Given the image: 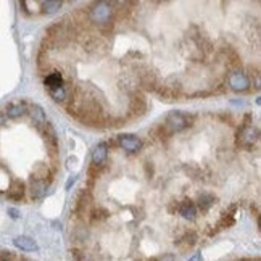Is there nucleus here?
<instances>
[{
    "label": "nucleus",
    "instance_id": "obj_1",
    "mask_svg": "<svg viewBox=\"0 0 261 261\" xmlns=\"http://www.w3.org/2000/svg\"><path fill=\"white\" fill-rule=\"evenodd\" d=\"M258 141H260V131H258V127L253 126L250 114H245L244 123H242L240 129L237 132V137H235V145H237L239 149L252 150L255 145H257Z\"/></svg>",
    "mask_w": 261,
    "mask_h": 261
},
{
    "label": "nucleus",
    "instance_id": "obj_2",
    "mask_svg": "<svg viewBox=\"0 0 261 261\" xmlns=\"http://www.w3.org/2000/svg\"><path fill=\"white\" fill-rule=\"evenodd\" d=\"M87 11H89L90 21H94L97 26H99V29L112 26V20H113V5L112 3L95 2Z\"/></svg>",
    "mask_w": 261,
    "mask_h": 261
},
{
    "label": "nucleus",
    "instance_id": "obj_3",
    "mask_svg": "<svg viewBox=\"0 0 261 261\" xmlns=\"http://www.w3.org/2000/svg\"><path fill=\"white\" fill-rule=\"evenodd\" d=\"M193 119H195L193 114H187L182 112H171L166 116L163 127L173 136V134H178V132L186 131L187 127H190L193 124Z\"/></svg>",
    "mask_w": 261,
    "mask_h": 261
},
{
    "label": "nucleus",
    "instance_id": "obj_4",
    "mask_svg": "<svg viewBox=\"0 0 261 261\" xmlns=\"http://www.w3.org/2000/svg\"><path fill=\"white\" fill-rule=\"evenodd\" d=\"M181 90H182V84L176 76H169L166 77L165 81L161 84H158V87H156L155 92L161 97V100H173V99H178L181 95Z\"/></svg>",
    "mask_w": 261,
    "mask_h": 261
},
{
    "label": "nucleus",
    "instance_id": "obj_5",
    "mask_svg": "<svg viewBox=\"0 0 261 261\" xmlns=\"http://www.w3.org/2000/svg\"><path fill=\"white\" fill-rule=\"evenodd\" d=\"M229 87L234 92H245L250 89V77L242 70H235L229 75Z\"/></svg>",
    "mask_w": 261,
    "mask_h": 261
},
{
    "label": "nucleus",
    "instance_id": "obj_6",
    "mask_svg": "<svg viewBox=\"0 0 261 261\" xmlns=\"http://www.w3.org/2000/svg\"><path fill=\"white\" fill-rule=\"evenodd\" d=\"M139 75V84H141V89L145 90V92H153L158 87V76H156L155 71L149 70L147 66H144V70Z\"/></svg>",
    "mask_w": 261,
    "mask_h": 261
},
{
    "label": "nucleus",
    "instance_id": "obj_7",
    "mask_svg": "<svg viewBox=\"0 0 261 261\" xmlns=\"http://www.w3.org/2000/svg\"><path fill=\"white\" fill-rule=\"evenodd\" d=\"M147 112V100H145L144 94H141L139 90L131 92V100H129V114L132 118L144 116Z\"/></svg>",
    "mask_w": 261,
    "mask_h": 261
},
{
    "label": "nucleus",
    "instance_id": "obj_8",
    "mask_svg": "<svg viewBox=\"0 0 261 261\" xmlns=\"http://www.w3.org/2000/svg\"><path fill=\"white\" fill-rule=\"evenodd\" d=\"M90 205H92V195H90L89 189H84L79 192V195L76 197V202H75V208H73V211H75L76 216L82 218L84 215L89 213V208Z\"/></svg>",
    "mask_w": 261,
    "mask_h": 261
},
{
    "label": "nucleus",
    "instance_id": "obj_9",
    "mask_svg": "<svg viewBox=\"0 0 261 261\" xmlns=\"http://www.w3.org/2000/svg\"><path fill=\"white\" fill-rule=\"evenodd\" d=\"M118 145L129 153H136L142 149V141L134 134H121L118 136Z\"/></svg>",
    "mask_w": 261,
    "mask_h": 261
},
{
    "label": "nucleus",
    "instance_id": "obj_10",
    "mask_svg": "<svg viewBox=\"0 0 261 261\" xmlns=\"http://www.w3.org/2000/svg\"><path fill=\"white\" fill-rule=\"evenodd\" d=\"M28 107L29 105L24 100L11 102L7 105V108H5L3 114H5V118H8V119H18L28 113Z\"/></svg>",
    "mask_w": 261,
    "mask_h": 261
},
{
    "label": "nucleus",
    "instance_id": "obj_11",
    "mask_svg": "<svg viewBox=\"0 0 261 261\" xmlns=\"http://www.w3.org/2000/svg\"><path fill=\"white\" fill-rule=\"evenodd\" d=\"M108 160V144L100 142L95 145V149L92 150V165L103 168Z\"/></svg>",
    "mask_w": 261,
    "mask_h": 261
},
{
    "label": "nucleus",
    "instance_id": "obj_12",
    "mask_svg": "<svg viewBox=\"0 0 261 261\" xmlns=\"http://www.w3.org/2000/svg\"><path fill=\"white\" fill-rule=\"evenodd\" d=\"M39 131H40V134L44 136V139L47 141V145L50 147V150L55 153V151L58 150V137H57L55 129H53V126L47 121V123L42 126Z\"/></svg>",
    "mask_w": 261,
    "mask_h": 261
},
{
    "label": "nucleus",
    "instance_id": "obj_13",
    "mask_svg": "<svg viewBox=\"0 0 261 261\" xmlns=\"http://www.w3.org/2000/svg\"><path fill=\"white\" fill-rule=\"evenodd\" d=\"M24 192H26V184L21 179H13L8 187L7 197L11 202H20V200L24 198Z\"/></svg>",
    "mask_w": 261,
    "mask_h": 261
},
{
    "label": "nucleus",
    "instance_id": "obj_14",
    "mask_svg": "<svg viewBox=\"0 0 261 261\" xmlns=\"http://www.w3.org/2000/svg\"><path fill=\"white\" fill-rule=\"evenodd\" d=\"M28 113H29L31 121L34 123V126L37 127V129H40V127L47 123V116H45L44 108H42L40 105H37V103H33V105H29L28 107Z\"/></svg>",
    "mask_w": 261,
    "mask_h": 261
},
{
    "label": "nucleus",
    "instance_id": "obj_15",
    "mask_svg": "<svg viewBox=\"0 0 261 261\" xmlns=\"http://www.w3.org/2000/svg\"><path fill=\"white\" fill-rule=\"evenodd\" d=\"M178 211H179V215L184 218V220L193 221L197 218V206L189 198L182 200V202L179 203V206H178Z\"/></svg>",
    "mask_w": 261,
    "mask_h": 261
},
{
    "label": "nucleus",
    "instance_id": "obj_16",
    "mask_svg": "<svg viewBox=\"0 0 261 261\" xmlns=\"http://www.w3.org/2000/svg\"><path fill=\"white\" fill-rule=\"evenodd\" d=\"M13 245L23 252H37V248H39L37 244H36V240L28 237V235H18V237H15Z\"/></svg>",
    "mask_w": 261,
    "mask_h": 261
},
{
    "label": "nucleus",
    "instance_id": "obj_17",
    "mask_svg": "<svg viewBox=\"0 0 261 261\" xmlns=\"http://www.w3.org/2000/svg\"><path fill=\"white\" fill-rule=\"evenodd\" d=\"M47 187H48V184L45 181H39V179H34V178L29 179V192H31L33 198H42L44 197L47 193Z\"/></svg>",
    "mask_w": 261,
    "mask_h": 261
},
{
    "label": "nucleus",
    "instance_id": "obj_18",
    "mask_svg": "<svg viewBox=\"0 0 261 261\" xmlns=\"http://www.w3.org/2000/svg\"><path fill=\"white\" fill-rule=\"evenodd\" d=\"M44 84H45V89H47V90H53V89L63 87V86H65L63 75H62L60 71H52L50 75L45 76Z\"/></svg>",
    "mask_w": 261,
    "mask_h": 261
},
{
    "label": "nucleus",
    "instance_id": "obj_19",
    "mask_svg": "<svg viewBox=\"0 0 261 261\" xmlns=\"http://www.w3.org/2000/svg\"><path fill=\"white\" fill-rule=\"evenodd\" d=\"M197 234L193 232V230H189V232H186L184 235H182L181 239L176 240V247L179 248V250H189V248H192L193 245L197 244Z\"/></svg>",
    "mask_w": 261,
    "mask_h": 261
},
{
    "label": "nucleus",
    "instance_id": "obj_20",
    "mask_svg": "<svg viewBox=\"0 0 261 261\" xmlns=\"http://www.w3.org/2000/svg\"><path fill=\"white\" fill-rule=\"evenodd\" d=\"M234 213H235V206H230L227 211H224L223 216L220 218V221H218V224H216V227H218L216 232H218L220 229H226V227L234 226V224H235V216H234Z\"/></svg>",
    "mask_w": 261,
    "mask_h": 261
},
{
    "label": "nucleus",
    "instance_id": "obj_21",
    "mask_svg": "<svg viewBox=\"0 0 261 261\" xmlns=\"http://www.w3.org/2000/svg\"><path fill=\"white\" fill-rule=\"evenodd\" d=\"M216 197L213 195V193H202V195L198 197V200H197V208L200 210V211H208L211 206H213L215 203H216Z\"/></svg>",
    "mask_w": 261,
    "mask_h": 261
},
{
    "label": "nucleus",
    "instance_id": "obj_22",
    "mask_svg": "<svg viewBox=\"0 0 261 261\" xmlns=\"http://www.w3.org/2000/svg\"><path fill=\"white\" fill-rule=\"evenodd\" d=\"M47 176H52L47 163H42V161L36 163L34 168H33V176H31V178L39 179V181H45V182H47Z\"/></svg>",
    "mask_w": 261,
    "mask_h": 261
},
{
    "label": "nucleus",
    "instance_id": "obj_23",
    "mask_svg": "<svg viewBox=\"0 0 261 261\" xmlns=\"http://www.w3.org/2000/svg\"><path fill=\"white\" fill-rule=\"evenodd\" d=\"M62 5H63V2H60V0H47V2H42L40 3L42 13L44 15H53L62 8Z\"/></svg>",
    "mask_w": 261,
    "mask_h": 261
},
{
    "label": "nucleus",
    "instance_id": "obj_24",
    "mask_svg": "<svg viewBox=\"0 0 261 261\" xmlns=\"http://www.w3.org/2000/svg\"><path fill=\"white\" fill-rule=\"evenodd\" d=\"M108 216H110L108 210L99 206V208H94L92 211H90V223H102V221L108 220Z\"/></svg>",
    "mask_w": 261,
    "mask_h": 261
},
{
    "label": "nucleus",
    "instance_id": "obj_25",
    "mask_svg": "<svg viewBox=\"0 0 261 261\" xmlns=\"http://www.w3.org/2000/svg\"><path fill=\"white\" fill-rule=\"evenodd\" d=\"M48 95H50L55 102H65L66 99H68V90H66V87L63 86V87L48 90Z\"/></svg>",
    "mask_w": 261,
    "mask_h": 261
},
{
    "label": "nucleus",
    "instance_id": "obj_26",
    "mask_svg": "<svg viewBox=\"0 0 261 261\" xmlns=\"http://www.w3.org/2000/svg\"><path fill=\"white\" fill-rule=\"evenodd\" d=\"M37 66H39V70H47V66H48V53L47 52H39V55H37Z\"/></svg>",
    "mask_w": 261,
    "mask_h": 261
},
{
    "label": "nucleus",
    "instance_id": "obj_27",
    "mask_svg": "<svg viewBox=\"0 0 261 261\" xmlns=\"http://www.w3.org/2000/svg\"><path fill=\"white\" fill-rule=\"evenodd\" d=\"M0 261H15V258H13V255H11L10 252L0 250Z\"/></svg>",
    "mask_w": 261,
    "mask_h": 261
},
{
    "label": "nucleus",
    "instance_id": "obj_28",
    "mask_svg": "<svg viewBox=\"0 0 261 261\" xmlns=\"http://www.w3.org/2000/svg\"><path fill=\"white\" fill-rule=\"evenodd\" d=\"M145 174H147V178L153 176V165L150 161H145Z\"/></svg>",
    "mask_w": 261,
    "mask_h": 261
},
{
    "label": "nucleus",
    "instance_id": "obj_29",
    "mask_svg": "<svg viewBox=\"0 0 261 261\" xmlns=\"http://www.w3.org/2000/svg\"><path fill=\"white\" fill-rule=\"evenodd\" d=\"M8 215L11 220H18V218H20V211H18L16 208H8Z\"/></svg>",
    "mask_w": 261,
    "mask_h": 261
},
{
    "label": "nucleus",
    "instance_id": "obj_30",
    "mask_svg": "<svg viewBox=\"0 0 261 261\" xmlns=\"http://www.w3.org/2000/svg\"><path fill=\"white\" fill-rule=\"evenodd\" d=\"M187 261H203V257H202V253H193Z\"/></svg>",
    "mask_w": 261,
    "mask_h": 261
},
{
    "label": "nucleus",
    "instance_id": "obj_31",
    "mask_svg": "<svg viewBox=\"0 0 261 261\" xmlns=\"http://www.w3.org/2000/svg\"><path fill=\"white\" fill-rule=\"evenodd\" d=\"M158 261H174V257L171 253H166V255H163V258H160Z\"/></svg>",
    "mask_w": 261,
    "mask_h": 261
},
{
    "label": "nucleus",
    "instance_id": "obj_32",
    "mask_svg": "<svg viewBox=\"0 0 261 261\" xmlns=\"http://www.w3.org/2000/svg\"><path fill=\"white\" fill-rule=\"evenodd\" d=\"M5 123V114H3V112H0V126H2Z\"/></svg>",
    "mask_w": 261,
    "mask_h": 261
}]
</instances>
